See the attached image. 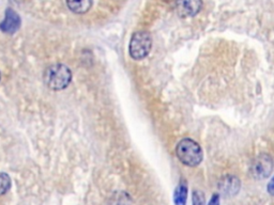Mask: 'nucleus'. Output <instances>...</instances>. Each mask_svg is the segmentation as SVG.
Listing matches in <instances>:
<instances>
[{
	"label": "nucleus",
	"instance_id": "f257e3e1",
	"mask_svg": "<svg viewBox=\"0 0 274 205\" xmlns=\"http://www.w3.org/2000/svg\"><path fill=\"white\" fill-rule=\"evenodd\" d=\"M176 155L178 159L188 167L198 166L203 158L200 146L190 138H184L177 145Z\"/></svg>",
	"mask_w": 274,
	"mask_h": 205
},
{
	"label": "nucleus",
	"instance_id": "f03ea898",
	"mask_svg": "<svg viewBox=\"0 0 274 205\" xmlns=\"http://www.w3.org/2000/svg\"><path fill=\"white\" fill-rule=\"evenodd\" d=\"M44 83L52 90H63L71 83L72 73L63 64H54L47 67L43 74Z\"/></svg>",
	"mask_w": 274,
	"mask_h": 205
},
{
	"label": "nucleus",
	"instance_id": "7ed1b4c3",
	"mask_svg": "<svg viewBox=\"0 0 274 205\" xmlns=\"http://www.w3.org/2000/svg\"><path fill=\"white\" fill-rule=\"evenodd\" d=\"M152 48V36L147 31H137L130 41L129 53L134 60H143L149 55Z\"/></svg>",
	"mask_w": 274,
	"mask_h": 205
},
{
	"label": "nucleus",
	"instance_id": "20e7f679",
	"mask_svg": "<svg viewBox=\"0 0 274 205\" xmlns=\"http://www.w3.org/2000/svg\"><path fill=\"white\" fill-rule=\"evenodd\" d=\"M273 159L268 154H260L259 156L255 158L251 164V175L253 177L257 179L267 178L271 175L273 170Z\"/></svg>",
	"mask_w": 274,
	"mask_h": 205
},
{
	"label": "nucleus",
	"instance_id": "39448f33",
	"mask_svg": "<svg viewBox=\"0 0 274 205\" xmlns=\"http://www.w3.org/2000/svg\"><path fill=\"white\" fill-rule=\"evenodd\" d=\"M202 9V0H177L176 11L180 17H194Z\"/></svg>",
	"mask_w": 274,
	"mask_h": 205
},
{
	"label": "nucleus",
	"instance_id": "423d86ee",
	"mask_svg": "<svg viewBox=\"0 0 274 205\" xmlns=\"http://www.w3.org/2000/svg\"><path fill=\"white\" fill-rule=\"evenodd\" d=\"M21 26V18L14 10L8 9L5 11V17L2 24L0 25V28L5 33L13 34L18 30Z\"/></svg>",
	"mask_w": 274,
	"mask_h": 205
},
{
	"label": "nucleus",
	"instance_id": "0eeeda50",
	"mask_svg": "<svg viewBox=\"0 0 274 205\" xmlns=\"http://www.w3.org/2000/svg\"><path fill=\"white\" fill-rule=\"evenodd\" d=\"M240 181L238 177L228 176L223 178L220 183V189L223 194L226 196H234L237 194L240 189Z\"/></svg>",
	"mask_w": 274,
	"mask_h": 205
},
{
	"label": "nucleus",
	"instance_id": "6e6552de",
	"mask_svg": "<svg viewBox=\"0 0 274 205\" xmlns=\"http://www.w3.org/2000/svg\"><path fill=\"white\" fill-rule=\"evenodd\" d=\"M67 5L73 13L84 14L91 9L92 0H67Z\"/></svg>",
	"mask_w": 274,
	"mask_h": 205
},
{
	"label": "nucleus",
	"instance_id": "1a4fd4ad",
	"mask_svg": "<svg viewBox=\"0 0 274 205\" xmlns=\"http://www.w3.org/2000/svg\"><path fill=\"white\" fill-rule=\"evenodd\" d=\"M187 197H188V185L184 182H181L177 186V188L175 190L174 201L178 205H184L187 202Z\"/></svg>",
	"mask_w": 274,
	"mask_h": 205
},
{
	"label": "nucleus",
	"instance_id": "9d476101",
	"mask_svg": "<svg viewBox=\"0 0 274 205\" xmlns=\"http://www.w3.org/2000/svg\"><path fill=\"white\" fill-rule=\"evenodd\" d=\"M11 186V179L5 173H0V196L7 194Z\"/></svg>",
	"mask_w": 274,
	"mask_h": 205
},
{
	"label": "nucleus",
	"instance_id": "9b49d317",
	"mask_svg": "<svg viewBox=\"0 0 274 205\" xmlns=\"http://www.w3.org/2000/svg\"><path fill=\"white\" fill-rule=\"evenodd\" d=\"M205 195L203 192L196 190L193 192V203L196 205H200V204H205Z\"/></svg>",
	"mask_w": 274,
	"mask_h": 205
},
{
	"label": "nucleus",
	"instance_id": "f8f14e48",
	"mask_svg": "<svg viewBox=\"0 0 274 205\" xmlns=\"http://www.w3.org/2000/svg\"><path fill=\"white\" fill-rule=\"evenodd\" d=\"M268 191H269V194L274 196V176L272 177L271 181L268 184Z\"/></svg>",
	"mask_w": 274,
	"mask_h": 205
},
{
	"label": "nucleus",
	"instance_id": "ddd939ff",
	"mask_svg": "<svg viewBox=\"0 0 274 205\" xmlns=\"http://www.w3.org/2000/svg\"><path fill=\"white\" fill-rule=\"evenodd\" d=\"M164 2H173V1H177V0H163Z\"/></svg>",
	"mask_w": 274,
	"mask_h": 205
},
{
	"label": "nucleus",
	"instance_id": "4468645a",
	"mask_svg": "<svg viewBox=\"0 0 274 205\" xmlns=\"http://www.w3.org/2000/svg\"><path fill=\"white\" fill-rule=\"evenodd\" d=\"M0 77H1V75H0Z\"/></svg>",
	"mask_w": 274,
	"mask_h": 205
}]
</instances>
